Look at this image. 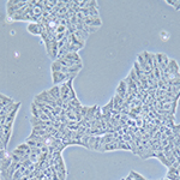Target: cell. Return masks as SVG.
Segmentation results:
<instances>
[{
	"label": "cell",
	"instance_id": "9a60e30c",
	"mask_svg": "<svg viewBox=\"0 0 180 180\" xmlns=\"http://www.w3.org/2000/svg\"><path fill=\"white\" fill-rule=\"evenodd\" d=\"M13 154H16L18 158H21V161H22V158L27 155V153H25L24 150H21V149H18V148H16V149L13 150Z\"/></svg>",
	"mask_w": 180,
	"mask_h": 180
},
{
	"label": "cell",
	"instance_id": "8992f818",
	"mask_svg": "<svg viewBox=\"0 0 180 180\" xmlns=\"http://www.w3.org/2000/svg\"><path fill=\"white\" fill-rule=\"evenodd\" d=\"M83 23L88 27H94V28H100L102 24L100 17H85Z\"/></svg>",
	"mask_w": 180,
	"mask_h": 180
},
{
	"label": "cell",
	"instance_id": "277c9868",
	"mask_svg": "<svg viewBox=\"0 0 180 180\" xmlns=\"http://www.w3.org/2000/svg\"><path fill=\"white\" fill-rule=\"evenodd\" d=\"M163 73H169V75H177V73H179V65H178L177 60L170 59Z\"/></svg>",
	"mask_w": 180,
	"mask_h": 180
},
{
	"label": "cell",
	"instance_id": "2e32d148",
	"mask_svg": "<svg viewBox=\"0 0 180 180\" xmlns=\"http://www.w3.org/2000/svg\"><path fill=\"white\" fill-rule=\"evenodd\" d=\"M130 174L132 175L133 180H146L143 175H141L139 173H137V172H135V170H131V172H130Z\"/></svg>",
	"mask_w": 180,
	"mask_h": 180
},
{
	"label": "cell",
	"instance_id": "6da1fadb",
	"mask_svg": "<svg viewBox=\"0 0 180 180\" xmlns=\"http://www.w3.org/2000/svg\"><path fill=\"white\" fill-rule=\"evenodd\" d=\"M28 5V1H16V0H10L7 1L6 4V11H7V17L11 19L12 16L18 11L21 10L22 7L27 6Z\"/></svg>",
	"mask_w": 180,
	"mask_h": 180
},
{
	"label": "cell",
	"instance_id": "cb8c5ba5",
	"mask_svg": "<svg viewBox=\"0 0 180 180\" xmlns=\"http://www.w3.org/2000/svg\"><path fill=\"white\" fill-rule=\"evenodd\" d=\"M121 180H133V178H132V175H131V174H129L127 177H125V178H123Z\"/></svg>",
	"mask_w": 180,
	"mask_h": 180
},
{
	"label": "cell",
	"instance_id": "44dd1931",
	"mask_svg": "<svg viewBox=\"0 0 180 180\" xmlns=\"http://www.w3.org/2000/svg\"><path fill=\"white\" fill-rule=\"evenodd\" d=\"M88 109H89V107H83V106H82V108H80V117H82V118H84V117L87 115Z\"/></svg>",
	"mask_w": 180,
	"mask_h": 180
},
{
	"label": "cell",
	"instance_id": "d4e9b609",
	"mask_svg": "<svg viewBox=\"0 0 180 180\" xmlns=\"http://www.w3.org/2000/svg\"><path fill=\"white\" fill-rule=\"evenodd\" d=\"M18 180H30V178H29V177H22L21 179H18Z\"/></svg>",
	"mask_w": 180,
	"mask_h": 180
},
{
	"label": "cell",
	"instance_id": "7c38bea8",
	"mask_svg": "<svg viewBox=\"0 0 180 180\" xmlns=\"http://www.w3.org/2000/svg\"><path fill=\"white\" fill-rule=\"evenodd\" d=\"M73 35L78 39L80 42H83V43H85V41H87L88 36H89L88 33H85V31H83V30H76V31L73 33Z\"/></svg>",
	"mask_w": 180,
	"mask_h": 180
},
{
	"label": "cell",
	"instance_id": "8fae6325",
	"mask_svg": "<svg viewBox=\"0 0 180 180\" xmlns=\"http://www.w3.org/2000/svg\"><path fill=\"white\" fill-rule=\"evenodd\" d=\"M61 59H66V60L76 61V63H82V60H80V58H79L78 53H76V52H70V53H68L66 55L64 56V58H61Z\"/></svg>",
	"mask_w": 180,
	"mask_h": 180
},
{
	"label": "cell",
	"instance_id": "5bb4252c",
	"mask_svg": "<svg viewBox=\"0 0 180 180\" xmlns=\"http://www.w3.org/2000/svg\"><path fill=\"white\" fill-rule=\"evenodd\" d=\"M166 4H167V5H170V6H173L175 10H180V0H179V1L167 0V1H166Z\"/></svg>",
	"mask_w": 180,
	"mask_h": 180
},
{
	"label": "cell",
	"instance_id": "5b68a950",
	"mask_svg": "<svg viewBox=\"0 0 180 180\" xmlns=\"http://www.w3.org/2000/svg\"><path fill=\"white\" fill-rule=\"evenodd\" d=\"M60 96H61V100L64 103H68L71 101V97H70V89L68 88L66 83H61L60 84Z\"/></svg>",
	"mask_w": 180,
	"mask_h": 180
},
{
	"label": "cell",
	"instance_id": "d6986e66",
	"mask_svg": "<svg viewBox=\"0 0 180 180\" xmlns=\"http://www.w3.org/2000/svg\"><path fill=\"white\" fill-rule=\"evenodd\" d=\"M94 143H95V136H90L89 142H88V149L94 150Z\"/></svg>",
	"mask_w": 180,
	"mask_h": 180
},
{
	"label": "cell",
	"instance_id": "4fadbf2b",
	"mask_svg": "<svg viewBox=\"0 0 180 180\" xmlns=\"http://www.w3.org/2000/svg\"><path fill=\"white\" fill-rule=\"evenodd\" d=\"M28 139H33V141H36V142H42V143H45L46 144L45 138H43V137H41V136L35 135V133H31V135L28 137Z\"/></svg>",
	"mask_w": 180,
	"mask_h": 180
},
{
	"label": "cell",
	"instance_id": "ffe728a7",
	"mask_svg": "<svg viewBox=\"0 0 180 180\" xmlns=\"http://www.w3.org/2000/svg\"><path fill=\"white\" fill-rule=\"evenodd\" d=\"M167 173H168V174H178V175H180L178 168H175V167H173V166H170V167H169L168 170H167Z\"/></svg>",
	"mask_w": 180,
	"mask_h": 180
},
{
	"label": "cell",
	"instance_id": "e0dca14e",
	"mask_svg": "<svg viewBox=\"0 0 180 180\" xmlns=\"http://www.w3.org/2000/svg\"><path fill=\"white\" fill-rule=\"evenodd\" d=\"M68 104L72 106V107H76V108H82V104H80V102L78 101V99H73V100H71V101L68 102Z\"/></svg>",
	"mask_w": 180,
	"mask_h": 180
},
{
	"label": "cell",
	"instance_id": "7402d4cb",
	"mask_svg": "<svg viewBox=\"0 0 180 180\" xmlns=\"http://www.w3.org/2000/svg\"><path fill=\"white\" fill-rule=\"evenodd\" d=\"M9 156V154L6 153V150L5 149H1L0 150V160H4V158H6Z\"/></svg>",
	"mask_w": 180,
	"mask_h": 180
},
{
	"label": "cell",
	"instance_id": "ac0fdd59",
	"mask_svg": "<svg viewBox=\"0 0 180 180\" xmlns=\"http://www.w3.org/2000/svg\"><path fill=\"white\" fill-rule=\"evenodd\" d=\"M129 76L131 77V79H132V80L135 82L136 84H137V83L139 82V79H138V77H137V75H136V72H135V70H133V68L131 70V72H130V75H129Z\"/></svg>",
	"mask_w": 180,
	"mask_h": 180
},
{
	"label": "cell",
	"instance_id": "ba28073f",
	"mask_svg": "<svg viewBox=\"0 0 180 180\" xmlns=\"http://www.w3.org/2000/svg\"><path fill=\"white\" fill-rule=\"evenodd\" d=\"M117 95H119L121 99H126V95H127V84L125 83V80H121L117 88Z\"/></svg>",
	"mask_w": 180,
	"mask_h": 180
},
{
	"label": "cell",
	"instance_id": "9c48e42d",
	"mask_svg": "<svg viewBox=\"0 0 180 180\" xmlns=\"http://www.w3.org/2000/svg\"><path fill=\"white\" fill-rule=\"evenodd\" d=\"M97 106H92V107H89V109H88V113H87V115L83 118V120H85V121H91L92 119H94V117H95V113L97 111Z\"/></svg>",
	"mask_w": 180,
	"mask_h": 180
},
{
	"label": "cell",
	"instance_id": "7a4b0ae2",
	"mask_svg": "<svg viewBox=\"0 0 180 180\" xmlns=\"http://www.w3.org/2000/svg\"><path fill=\"white\" fill-rule=\"evenodd\" d=\"M77 75H71V73H63V72H52L53 77V84L58 85L60 83H65L66 80L71 78H75Z\"/></svg>",
	"mask_w": 180,
	"mask_h": 180
},
{
	"label": "cell",
	"instance_id": "30bf717a",
	"mask_svg": "<svg viewBox=\"0 0 180 180\" xmlns=\"http://www.w3.org/2000/svg\"><path fill=\"white\" fill-rule=\"evenodd\" d=\"M158 158V161H161V163H162L163 166H166L167 168H169V167L172 166V165L169 163V161L167 160V158L165 156L163 151H158V153H156V158Z\"/></svg>",
	"mask_w": 180,
	"mask_h": 180
},
{
	"label": "cell",
	"instance_id": "52a82bcc",
	"mask_svg": "<svg viewBox=\"0 0 180 180\" xmlns=\"http://www.w3.org/2000/svg\"><path fill=\"white\" fill-rule=\"evenodd\" d=\"M41 29H42L41 23H29V25H28V31L30 34L41 35Z\"/></svg>",
	"mask_w": 180,
	"mask_h": 180
},
{
	"label": "cell",
	"instance_id": "3957f363",
	"mask_svg": "<svg viewBox=\"0 0 180 180\" xmlns=\"http://www.w3.org/2000/svg\"><path fill=\"white\" fill-rule=\"evenodd\" d=\"M35 100L39 102H42V103H47V104H51L53 108H55L58 107V104H56V102L51 97V95L48 94V91L45 90V91H42L41 94H39L36 97H35Z\"/></svg>",
	"mask_w": 180,
	"mask_h": 180
},
{
	"label": "cell",
	"instance_id": "603a6c76",
	"mask_svg": "<svg viewBox=\"0 0 180 180\" xmlns=\"http://www.w3.org/2000/svg\"><path fill=\"white\" fill-rule=\"evenodd\" d=\"M163 133L167 136V137H168V136H172V135H173V132H172V129H168V127H167V129H166V131H165Z\"/></svg>",
	"mask_w": 180,
	"mask_h": 180
}]
</instances>
